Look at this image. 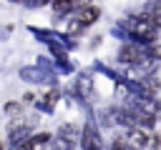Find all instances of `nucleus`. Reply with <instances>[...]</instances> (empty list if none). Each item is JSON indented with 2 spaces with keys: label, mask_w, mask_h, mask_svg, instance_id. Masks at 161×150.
<instances>
[{
  "label": "nucleus",
  "mask_w": 161,
  "mask_h": 150,
  "mask_svg": "<svg viewBox=\"0 0 161 150\" xmlns=\"http://www.w3.org/2000/svg\"><path fill=\"white\" fill-rule=\"evenodd\" d=\"M131 148H158L161 145V138L151 130H146V125H133L128 132H126Z\"/></svg>",
  "instance_id": "obj_1"
},
{
  "label": "nucleus",
  "mask_w": 161,
  "mask_h": 150,
  "mask_svg": "<svg viewBox=\"0 0 161 150\" xmlns=\"http://www.w3.org/2000/svg\"><path fill=\"white\" fill-rule=\"evenodd\" d=\"M156 22L148 18V15H141V18H133L131 20V32L138 35L141 40H153L156 38Z\"/></svg>",
  "instance_id": "obj_2"
},
{
  "label": "nucleus",
  "mask_w": 161,
  "mask_h": 150,
  "mask_svg": "<svg viewBox=\"0 0 161 150\" xmlns=\"http://www.w3.org/2000/svg\"><path fill=\"white\" fill-rule=\"evenodd\" d=\"M146 58H148V52H146V50H141V48H136V45H126V48H121V60H123V62L141 65Z\"/></svg>",
  "instance_id": "obj_3"
},
{
  "label": "nucleus",
  "mask_w": 161,
  "mask_h": 150,
  "mask_svg": "<svg viewBox=\"0 0 161 150\" xmlns=\"http://www.w3.org/2000/svg\"><path fill=\"white\" fill-rule=\"evenodd\" d=\"M98 15H101V10L98 8H78V22L83 25V28H88V25H93L96 20H98Z\"/></svg>",
  "instance_id": "obj_4"
},
{
  "label": "nucleus",
  "mask_w": 161,
  "mask_h": 150,
  "mask_svg": "<svg viewBox=\"0 0 161 150\" xmlns=\"http://www.w3.org/2000/svg\"><path fill=\"white\" fill-rule=\"evenodd\" d=\"M83 2H88V0H53V8H55V12H70V10L83 8Z\"/></svg>",
  "instance_id": "obj_5"
},
{
  "label": "nucleus",
  "mask_w": 161,
  "mask_h": 150,
  "mask_svg": "<svg viewBox=\"0 0 161 150\" xmlns=\"http://www.w3.org/2000/svg\"><path fill=\"white\" fill-rule=\"evenodd\" d=\"M146 15L156 22V28H161V2H151V5L146 8Z\"/></svg>",
  "instance_id": "obj_6"
},
{
  "label": "nucleus",
  "mask_w": 161,
  "mask_h": 150,
  "mask_svg": "<svg viewBox=\"0 0 161 150\" xmlns=\"http://www.w3.org/2000/svg\"><path fill=\"white\" fill-rule=\"evenodd\" d=\"M58 132H60L68 142H75V138H78V128H73V125H63Z\"/></svg>",
  "instance_id": "obj_7"
},
{
  "label": "nucleus",
  "mask_w": 161,
  "mask_h": 150,
  "mask_svg": "<svg viewBox=\"0 0 161 150\" xmlns=\"http://www.w3.org/2000/svg\"><path fill=\"white\" fill-rule=\"evenodd\" d=\"M48 138H50L48 132H40V135H35V138L25 140L23 145H25V148H38V145H45V142H48Z\"/></svg>",
  "instance_id": "obj_8"
},
{
  "label": "nucleus",
  "mask_w": 161,
  "mask_h": 150,
  "mask_svg": "<svg viewBox=\"0 0 161 150\" xmlns=\"http://www.w3.org/2000/svg\"><path fill=\"white\" fill-rule=\"evenodd\" d=\"M5 110H8V115H18L15 110H20V105H18V102H8V105H5Z\"/></svg>",
  "instance_id": "obj_9"
},
{
  "label": "nucleus",
  "mask_w": 161,
  "mask_h": 150,
  "mask_svg": "<svg viewBox=\"0 0 161 150\" xmlns=\"http://www.w3.org/2000/svg\"><path fill=\"white\" fill-rule=\"evenodd\" d=\"M148 55H151V58H156V60H161V48H153Z\"/></svg>",
  "instance_id": "obj_10"
},
{
  "label": "nucleus",
  "mask_w": 161,
  "mask_h": 150,
  "mask_svg": "<svg viewBox=\"0 0 161 150\" xmlns=\"http://www.w3.org/2000/svg\"><path fill=\"white\" fill-rule=\"evenodd\" d=\"M38 2H48V0H38Z\"/></svg>",
  "instance_id": "obj_11"
}]
</instances>
